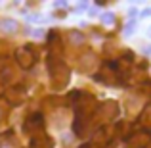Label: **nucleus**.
Listing matches in <instances>:
<instances>
[{"mask_svg": "<svg viewBox=\"0 0 151 148\" xmlns=\"http://www.w3.org/2000/svg\"><path fill=\"white\" fill-rule=\"evenodd\" d=\"M101 23H103V25H113V23H115V14L105 12V14L101 15Z\"/></svg>", "mask_w": 151, "mask_h": 148, "instance_id": "nucleus-12", "label": "nucleus"}, {"mask_svg": "<svg viewBox=\"0 0 151 148\" xmlns=\"http://www.w3.org/2000/svg\"><path fill=\"white\" fill-rule=\"evenodd\" d=\"M44 129V117H42V114H33L29 115V117L25 119V125H23V131L29 135H38L40 131Z\"/></svg>", "mask_w": 151, "mask_h": 148, "instance_id": "nucleus-5", "label": "nucleus"}, {"mask_svg": "<svg viewBox=\"0 0 151 148\" xmlns=\"http://www.w3.org/2000/svg\"><path fill=\"white\" fill-rule=\"evenodd\" d=\"M105 137H107V131H105V129H98V131H96V135H94V139H96L98 142L105 141Z\"/></svg>", "mask_w": 151, "mask_h": 148, "instance_id": "nucleus-13", "label": "nucleus"}, {"mask_svg": "<svg viewBox=\"0 0 151 148\" xmlns=\"http://www.w3.org/2000/svg\"><path fill=\"white\" fill-rule=\"evenodd\" d=\"M142 90H144L147 96H151V83H144V85H142Z\"/></svg>", "mask_w": 151, "mask_h": 148, "instance_id": "nucleus-15", "label": "nucleus"}, {"mask_svg": "<svg viewBox=\"0 0 151 148\" xmlns=\"http://www.w3.org/2000/svg\"><path fill=\"white\" fill-rule=\"evenodd\" d=\"M2 79H4V81H10V79H14V71H12L10 67H4V69H2Z\"/></svg>", "mask_w": 151, "mask_h": 148, "instance_id": "nucleus-14", "label": "nucleus"}, {"mask_svg": "<svg viewBox=\"0 0 151 148\" xmlns=\"http://www.w3.org/2000/svg\"><path fill=\"white\" fill-rule=\"evenodd\" d=\"M19 31V23L12 17H4L0 19V35L4 37H10V35H15Z\"/></svg>", "mask_w": 151, "mask_h": 148, "instance_id": "nucleus-7", "label": "nucleus"}, {"mask_svg": "<svg viewBox=\"0 0 151 148\" xmlns=\"http://www.w3.org/2000/svg\"><path fill=\"white\" fill-rule=\"evenodd\" d=\"M138 123H140L142 127H145V129H151V104L142 108L140 112V117H138Z\"/></svg>", "mask_w": 151, "mask_h": 148, "instance_id": "nucleus-10", "label": "nucleus"}, {"mask_svg": "<svg viewBox=\"0 0 151 148\" xmlns=\"http://www.w3.org/2000/svg\"><path fill=\"white\" fill-rule=\"evenodd\" d=\"M31 148H52V139L46 135H35L31 139Z\"/></svg>", "mask_w": 151, "mask_h": 148, "instance_id": "nucleus-9", "label": "nucleus"}, {"mask_svg": "<svg viewBox=\"0 0 151 148\" xmlns=\"http://www.w3.org/2000/svg\"><path fill=\"white\" fill-rule=\"evenodd\" d=\"M48 69H50V77H52V87L55 90H61L69 83L71 69L61 62V58H54V56H48Z\"/></svg>", "mask_w": 151, "mask_h": 148, "instance_id": "nucleus-1", "label": "nucleus"}, {"mask_svg": "<svg viewBox=\"0 0 151 148\" xmlns=\"http://www.w3.org/2000/svg\"><path fill=\"white\" fill-rule=\"evenodd\" d=\"M96 112H98L101 121H115V119L119 117V114H121V106H119V102H115V100H105L103 104L98 106Z\"/></svg>", "mask_w": 151, "mask_h": 148, "instance_id": "nucleus-2", "label": "nucleus"}, {"mask_svg": "<svg viewBox=\"0 0 151 148\" xmlns=\"http://www.w3.org/2000/svg\"><path fill=\"white\" fill-rule=\"evenodd\" d=\"M81 148H100V146H98L96 142H88V144H82Z\"/></svg>", "mask_w": 151, "mask_h": 148, "instance_id": "nucleus-16", "label": "nucleus"}, {"mask_svg": "<svg viewBox=\"0 0 151 148\" xmlns=\"http://www.w3.org/2000/svg\"><path fill=\"white\" fill-rule=\"evenodd\" d=\"M96 66V56H94V52H88V54H82L81 58H78V69L81 71H90L92 67Z\"/></svg>", "mask_w": 151, "mask_h": 148, "instance_id": "nucleus-8", "label": "nucleus"}, {"mask_svg": "<svg viewBox=\"0 0 151 148\" xmlns=\"http://www.w3.org/2000/svg\"><path fill=\"white\" fill-rule=\"evenodd\" d=\"M15 62L21 69H31L37 62V54L33 52L31 46H21V48L15 50Z\"/></svg>", "mask_w": 151, "mask_h": 148, "instance_id": "nucleus-3", "label": "nucleus"}, {"mask_svg": "<svg viewBox=\"0 0 151 148\" xmlns=\"http://www.w3.org/2000/svg\"><path fill=\"white\" fill-rule=\"evenodd\" d=\"M4 115H6V114H4V110H2V108H0V121H2V119H4Z\"/></svg>", "mask_w": 151, "mask_h": 148, "instance_id": "nucleus-18", "label": "nucleus"}, {"mask_svg": "<svg viewBox=\"0 0 151 148\" xmlns=\"http://www.w3.org/2000/svg\"><path fill=\"white\" fill-rule=\"evenodd\" d=\"M151 144V135L147 131H138L126 139L124 148H147Z\"/></svg>", "mask_w": 151, "mask_h": 148, "instance_id": "nucleus-4", "label": "nucleus"}, {"mask_svg": "<svg viewBox=\"0 0 151 148\" xmlns=\"http://www.w3.org/2000/svg\"><path fill=\"white\" fill-rule=\"evenodd\" d=\"M4 98H6V102L10 106H19V104L25 102L27 93L23 87H10V89L4 90Z\"/></svg>", "mask_w": 151, "mask_h": 148, "instance_id": "nucleus-6", "label": "nucleus"}, {"mask_svg": "<svg viewBox=\"0 0 151 148\" xmlns=\"http://www.w3.org/2000/svg\"><path fill=\"white\" fill-rule=\"evenodd\" d=\"M147 35H149V37H151V25L147 27Z\"/></svg>", "mask_w": 151, "mask_h": 148, "instance_id": "nucleus-19", "label": "nucleus"}, {"mask_svg": "<svg viewBox=\"0 0 151 148\" xmlns=\"http://www.w3.org/2000/svg\"><path fill=\"white\" fill-rule=\"evenodd\" d=\"M142 15H144V17H149V15H151V8H147V10H144V12H142Z\"/></svg>", "mask_w": 151, "mask_h": 148, "instance_id": "nucleus-17", "label": "nucleus"}, {"mask_svg": "<svg viewBox=\"0 0 151 148\" xmlns=\"http://www.w3.org/2000/svg\"><path fill=\"white\" fill-rule=\"evenodd\" d=\"M69 41L73 42V44H82V42H84V35H82L81 31H71L69 33Z\"/></svg>", "mask_w": 151, "mask_h": 148, "instance_id": "nucleus-11", "label": "nucleus"}]
</instances>
